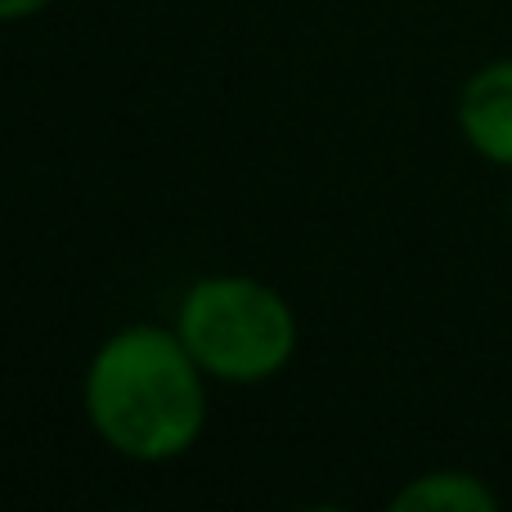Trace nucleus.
<instances>
[{"label":"nucleus","mask_w":512,"mask_h":512,"mask_svg":"<svg viewBox=\"0 0 512 512\" xmlns=\"http://www.w3.org/2000/svg\"><path fill=\"white\" fill-rule=\"evenodd\" d=\"M176 333L198 369L230 387H256L297 355V315L279 288L248 274H212L180 297Z\"/></svg>","instance_id":"nucleus-2"},{"label":"nucleus","mask_w":512,"mask_h":512,"mask_svg":"<svg viewBox=\"0 0 512 512\" xmlns=\"http://www.w3.org/2000/svg\"><path fill=\"white\" fill-rule=\"evenodd\" d=\"M50 5L54 0H0V23H23V18H36Z\"/></svg>","instance_id":"nucleus-5"},{"label":"nucleus","mask_w":512,"mask_h":512,"mask_svg":"<svg viewBox=\"0 0 512 512\" xmlns=\"http://www.w3.org/2000/svg\"><path fill=\"white\" fill-rule=\"evenodd\" d=\"M81 405L90 432L113 454L171 463L194 450L207 427V373L176 328L126 324L90 355Z\"/></svg>","instance_id":"nucleus-1"},{"label":"nucleus","mask_w":512,"mask_h":512,"mask_svg":"<svg viewBox=\"0 0 512 512\" xmlns=\"http://www.w3.org/2000/svg\"><path fill=\"white\" fill-rule=\"evenodd\" d=\"M391 508L396 512H495L499 495L477 472L441 468V472H423L409 486H400Z\"/></svg>","instance_id":"nucleus-4"},{"label":"nucleus","mask_w":512,"mask_h":512,"mask_svg":"<svg viewBox=\"0 0 512 512\" xmlns=\"http://www.w3.org/2000/svg\"><path fill=\"white\" fill-rule=\"evenodd\" d=\"M459 135L490 167L512 171V59L477 68L459 90Z\"/></svg>","instance_id":"nucleus-3"},{"label":"nucleus","mask_w":512,"mask_h":512,"mask_svg":"<svg viewBox=\"0 0 512 512\" xmlns=\"http://www.w3.org/2000/svg\"><path fill=\"white\" fill-rule=\"evenodd\" d=\"M508 221H512V194H508Z\"/></svg>","instance_id":"nucleus-6"}]
</instances>
